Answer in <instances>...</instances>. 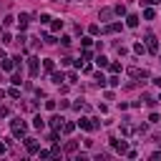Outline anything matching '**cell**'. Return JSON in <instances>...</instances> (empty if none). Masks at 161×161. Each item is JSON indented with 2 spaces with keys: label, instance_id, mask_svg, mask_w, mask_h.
I'll return each mask as SVG.
<instances>
[{
  "label": "cell",
  "instance_id": "1",
  "mask_svg": "<svg viewBox=\"0 0 161 161\" xmlns=\"http://www.w3.org/2000/svg\"><path fill=\"white\" fill-rule=\"evenodd\" d=\"M10 128H13L15 136H25V131H28L25 121H20V118H13V121H10Z\"/></svg>",
  "mask_w": 161,
  "mask_h": 161
},
{
  "label": "cell",
  "instance_id": "2",
  "mask_svg": "<svg viewBox=\"0 0 161 161\" xmlns=\"http://www.w3.org/2000/svg\"><path fill=\"white\" fill-rule=\"evenodd\" d=\"M146 48H149V53H154V55L159 53V43H156V38H154L151 33L146 35Z\"/></svg>",
  "mask_w": 161,
  "mask_h": 161
},
{
  "label": "cell",
  "instance_id": "3",
  "mask_svg": "<svg viewBox=\"0 0 161 161\" xmlns=\"http://www.w3.org/2000/svg\"><path fill=\"white\" fill-rule=\"evenodd\" d=\"M25 149H28V154H38L40 151V146H38L35 138H25Z\"/></svg>",
  "mask_w": 161,
  "mask_h": 161
},
{
  "label": "cell",
  "instance_id": "4",
  "mask_svg": "<svg viewBox=\"0 0 161 161\" xmlns=\"http://www.w3.org/2000/svg\"><path fill=\"white\" fill-rule=\"evenodd\" d=\"M15 20H18V25H20V30H25V28H28V23H30V15H28V13H20V15L15 18Z\"/></svg>",
  "mask_w": 161,
  "mask_h": 161
},
{
  "label": "cell",
  "instance_id": "5",
  "mask_svg": "<svg viewBox=\"0 0 161 161\" xmlns=\"http://www.w3.org/2000/svg\"><path fill=\"white\" fill-rule=\"evenodd\" d=\"M28 68H30V76H38V73H40V63H38V58H30Z\"/></svg>",
  "mask_w": 161,
  "mask_h": 161
},
{
  "label": "cell",
  "instance_id": "6",
  "mask_svg": "<svg viewBox=\"0 0 161 161\" xmlns=\"http://www.w3.org/2000/svg\"><path fill=\"white\" fill-rule=\"evenodd\" d=\"M63 121H66L63 116L55 113V116H50V126H53V128H63Z\"/></svg>",
  "mask_w": 161,
  "mask_h": 161
},
{
  "label": "cell",
  "instance_id": "7",
  "mask_svg": "<svg viewBox=\"0 0 161 161\" xmlns=\"http://www.w3.org/2000/svg\"><path fill=\"white\" fill-rule=\"evenodd\" d=\"M113 149H116L118 154H126V151H128V144H126V141H113Z\"/></svg>",
  "mask_w": 161,
  "mask_h": 161
},
{
  "label": "cell",
  "instance_id": "8",
  "mask_svg": "<svg viewBox=\"0 0 161 161\" xmlns=\"http://www.w3.org/2000/svg\"><path fill=\"white\" fill-rule=\"evenodd\" d=\"M15 68V60L13 58H3V71H13Z\"/></svg>",
  "mask_w": 161,
  "mask_h": 161
},
{
  "label": "cell",
  "instance_id": "9",
  "mask_svg": "<svg viewBox=\"0 0 161 161\" xmlns=\"http://www.w3.org/2000/svg\"><path fill=\"white\" fill-rule=\"evenodd\" d=\"M126 25H128V28H136V25H138V15H128V18H126Z\"/></svg>",
  "mask_w": 161,
  "mask_h": 161
},
{
  "label": "cell",
  "instance_id": "10",
  "mask_svg": "<svg viewBox=\"0 0 161 161\" xmlns=\"http://www.w3.org/2000/svg\"><path fill=\"white\" fill-rule=\"evenodd\" d=\"M121 133H124V136H131V133H133V126H131V124H124V126H121Z\"/></svg>",
  "mask_w": 161,
  "mask_h": 161
},
{
  "label": "cell",
  "instance_id": "11",
  "mask_svg": "<svg viewBox=\"0 0 161 161\" xmlns=\"http://www.w3.org/2000/svg\"><path fill=\"white\" fill-rule=\"evenodd\" d=\"M144 18H146V20H154V18H156V10H154V8H146V10H144Z\"/></svg>",
  "mask_w": 161,
  "mask_h": 161
},
{
  "label": "cell",
  "instance_id": "12",
  "mask_svg": "<svg viewBox=\"0 0 161 161\" xmlns=\"http://www.w3.org/2000/svg\"><path fill=\"white\" fill-rule=\"evenodd\" d=\"M113 13H116V15H126V5H124V3H118V5L113 8Z\"/></svg>",
  "mask_w": 161,
  "mask_h": 161
},
{
  "label": "cell",
  "instance_id": "13",
  "mask_svg": "<svg viewBox=\"0 0 161 161\" xmlns=\"http://www.w3.org/2000/svg\"><path fill=\"white\" fill-rule=\"evenodd\" d=\"M96 63H98L101 68H106V66H108V58H106V55H98V58H96Z\"/></svg>",
  "mask_w": 161,
  "mask_h": 161
},
{
  "label": "cell",
  "instance_id": "14",
  "mask_svg": "<svg viewBox=\"0 0 161 161\" xmlns=\"http://www.w3.org/2000/svg\"><path fill=\"white\" fill-rule=\"evenodd\" d=\"M96 86H101V88L106 86V78H103V73H96Z\"/></svg>",
  "mask_w": 161,
  "mask_h": 161
},
{
  "label": "cell",
  "instance_id": "15",
  "mask_svg": "<svg viewBox=\"0 0 161 161\" xmlns=\"http://www.w3.org/2000/svg\"><path fill=\"white\" fill-rule=\"evenodd\" d=\"M33 126H35V128H43V126H46V121L40 118V116H35V118H33Z\"/></svg>",
  "mask_w": 161,
  "mask_h": 161
},
{
  "label": "cell",
  "instance_id": "16",
  "mask_svg": "<svg viewBox=\"0 0 161 161\" xmlns=\"http://www.w3.org/2000/svg\"><path fill=\"white\" fill-rule=\"evenodd\" d=\"M121 30V23H111L108 28H106V33H118Z\"/></svg>",
  "mask_w": 161,
  "mask_h": 161
},
{
  "label": "cell",
  "instance_id": "17",
  "mask_svg": "<svg viewBox=\"0 0 161 161\" xmlns=\"http://www.w3.org/2000/svg\"><path fill=\"white\" fill-rule=\"evenodd\" d=\"M60 28H63V20H53V25H50V30H53V33H58Z\"/></svg>",
  "mask_w": 161,
  "mask_h": 161
},
{
  "label": "cell",
  "instance_id": "18",
  "mask_svg": "<svg viewBox=\"0 0 161 161\" xmlns=\"http://www.w3.org/2000/svg\"><path fill=\"white\" fill-rule=\"evenodd\" d=\"M46 71H48V73H53V71H55V60H50V58L46 60Z\"/></svg>",
  "mask_w": 161,
  "mask_h": 161
},
{
  "label": "cell",
  "instance_id": "19",
  "mask_svg": "<svg viewBox=\"0 0 161 161\" xmlns=\"http://www.w3.org/2000/svg\"><path fill=\"white\" fill-rule=\"evenodd\" d=\"M144 101H146V106H149V108L156 106V98H154V96H144Z\"/></svg>",
  "mask_w": 161,
  "mask_h": 161
},
{
  "label": "cell",
  "instance_id": "20",
  "mask_svg": "<svg viewBox=\"0 0 161 161\" xmlns=\"http://www.w3.org/2000/svg\"><path fill=\"white\" fill-rule=\"evenodd\" d=\"M111 15H113V10H111V8H103V10H101V18H103V20H108Z\"/></svg>",
  "mask_w": 161,
  "mask_h": 161
},
{
  "label": "cell",
  "instance_id": "21",
  "mask_svg": "<svg viewBox=\"0 0 161 161\" xmlns=\"http://www.w3.org/2000/svg\"><path fill=\"white\" fill-rule=\"evenodd\" d=\"M76 149H78V144H76V141H68V144H66V151H68V154H73Z\"/></svg>",
  "mask_w": 161,
  "mask_h": 161
},
{
  "label": "cell",
  "instance_id": "22",
  "mask_svg": "<svg viewBox=\"0 0 161 161\" xmlns=\"http://www.w3.org/2000/svg\"><path fill=\"white\" fill-rule=\"evenodd\" d=\"M60 80H66V76H63V73H53V83L60 86Z\"/></svg>",
  "mask_w": 161,
  "mask_h": 161
},
{
  "label": "cell",
  "instance_id": "23",
  "mask_svg": "<svg viewBox=\"0 0 161 161\" xmlns=\"http://www.w3.org/2000/svg\"><path fill=\"white\" fill-rule=\"evenodd\" d=\"M73 128H76V124H63V133H73Z\"/></svg>",
  "mask_w": 161,
  "mask_h": 161
},
{
  "label": "cell",
  "instance_id": "24",
  "mask_svg": "<svg viewBox=\"0 0 161 161\" xmlns=\"http://www.w3.org/2000/svg\"><path fill=\"white\" fill-rule=\"evenodd\" d=\"M133 50H136V53H146V46H144V43H136Z\"/></svg>",
  "mask_w": 161,
  "mask_h": 161
},
{
  "label": "cell",
  "instance_id": "25",
  "mask_svg": "<svg viewBox=\"0 0 161 161\" xmlns=\"http://www.w3.org/2000/svg\"><path fill=\"white\" fill-rule=\"evenodd\" d=\"M108 68H111V73H121V63H111Z\"/></svg>",
  "mask_w": 161,
  "mask_h": 161
},
{
  "label": "cell",
  "instance_id": "26",
  "mask_svg": "<svg viewBox=\"0 0 161 161\" xmlns=\"http://www.w3.org/2000/svg\"><path fill=\"white\" fill-rule=\"evenodd\" d=\"M108 83H111V86H118V83H121V80H118V76H116V73H113V76H111V78H108Z\"/></svg>",
  "mask_w": 161,
  "mask_h": 161
},
{
  "label": "cell",
  "instance_id": "27",
  "mask_svg": "<svg viewBox=\"0 0 161 161\" xmlns=\"http://www.w3.org/2000/svg\"><path fill=\"white\" fill-rule=\"evenodd\" d=\"M73 108H76V111H80V108H86V103H83V101H76V103H73Z\"/></svg>",
  "mask_w": 161,
  "mask_h": 161
},
{
  "label": "cell",
  "instance_id": "28",
  "mask_svg": "<svg viewBox=\"0 0 161 161\" xmlns=\"http://www.w3.org/2000/svg\"><path fill=\"white\" fill-rule=\"evenodd\" d=\"M13 20H15L13 15H5V18H3V25H10V23H13Z\"/></svg>",
  "mask_w": 161,
  "mask_h": 161
},
{
  "label": "cell",
  "instance_id": "29",
  "mask_svg": "<svg viewBox=\"0 0 161 161\" xmlns=\"http://www.w3.org/2000/svg\"><path fill=\"white\" fill-rule=\"evenodd\" d=\"M46 108L48 111H55V101H46Z\"/></svg>",
  "mask_w": 161,
  "mask_h": 161
},
{
  "label": "cell",
  "instance_id": "30",
  "mask_svg": "<svg viewBox=\"0 0 161 161\" xmlns=\"http://www.w3.org/2000/svg\"><path fill=\"white\" fill-rule=\"evenodd\" d=\"M149 121H151V124H159L161 118H159V113H151V116H149Z\"/></svg>",
  "mask_w": 161,
  "mask_h": 161
},
{
  "label": "cell",
  "instance_id": "31",
  "mask_svg": "<svg viewBox=\"0 0 161 161\" xmlns=\"http://www.w3.org/2000/svg\"><path fill=\"white\" fill-rule=\"evenodd\" d=\"M138 3H144V5H156V3H161V0H138Z\"/></svg>",
  "mask_w": 161,
  "mask_h": 161
},
{
  "label": "cell",
  "instance_id": "32",
  "mask_svg": "<svg viewBox=\"0 0 161 161\" xmlns=\"http://www.w3.org/2000/svg\"><path fill=\"white\" fill-rule=\"evenodd\" d=\"M10 98H20V91L18 88H10Z\"/></svg>",
  "mask_w": 161,
  "mask_h": 161
},
{
  "label": "cell",
  "instance_id": "33",
  "mask_svg": "<svg viewBox=\"0 0 161 161\" xmlns=\"http://www.w3.org/2000/svg\"><path fill=\"white\" fill-rule=\"evenodd\" d=\"M0 116H8V108L5 106H0Z\"/></svg>",
  "mask_w": 161,
  "mask_h": 161
},
{
  "label": "cell",
  "instance_id": "34",
  "mask_svg": "<svg viewBox=\"0 0 161 161\" xmlns=\"http://www.w3.org/2000/svg\"><path fill=\"white\" fill-rule=\"evenodd\" d=\"M151 80H154V86H159V88H161V78H151Z\"/></svg>",
  "mask_w": 161,
  "mask_h": 161
},
{
  "label": "cell",
  "instance_id": "35",
  "mask_svg": "<svg viewBox=\"0 0 161 161\" xmlns=\"http://www.w3.org/2000/svg\"><path fill=\"white\" fill-rule=\"evenodd\" d=\"M5 151H8V146H5V144H0V154H5Z\"/></svg>",
  "mask_w": 161,
  "mask_h": 161
},
{
  "label": "cell",
  "instance_id": "36",
  "mask_svg": "<svg viewBox=\"0 0 161 161\" xmlns=\"http://www.w3.org/2000/svg\"><path fill=\"white\" fill-rule=\"evenodd\" d=\"M83 3H91V0H83Z\"/></svg>",
  "mask_w": 161,
  "mask_h": 161
}]
</instances>
